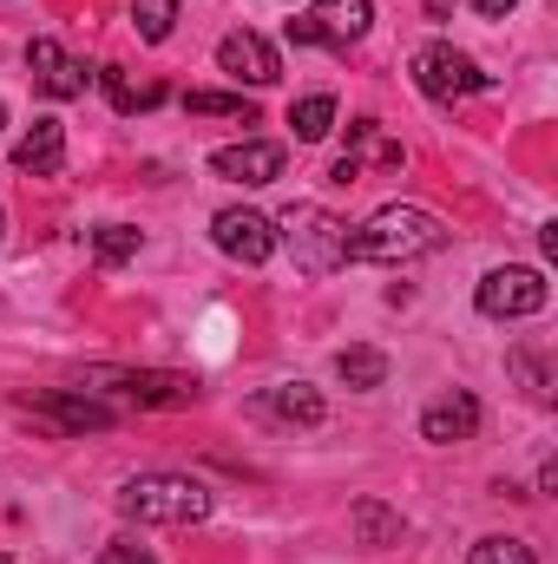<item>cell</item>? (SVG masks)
<instances>
[{
    "label": "cell",
    "mask_w": 558,
    "mask_h": 564,
    "mask_svg": "<svg viewBox=\"0 0 558 564\" xmlns=\"http://www.w3.org/2000/svg\"><path fill=\"white\" fill-rule=\"evenodd\" d=\"M335 375H342L348 388H382V381H388V355H382V348H342V355H335Z\"/></svg>",
    "instance_id": "20"
},
{
    "label": "cell",
    "mask_w": 558,
    "mask_h": 564,
    "mask_svg": "<svg viewBox=\"0 0 558 564\" xmlns=\"http://www.w3.org/2000/svg\"><path fill=\"white\" fill-rule=\"evenodd\" d=\"M473 564H539L526 539H480L473 545Z\"/></svg>",
    "instance_id": "23"
},
{
    "label": "cell",
    "mask_w": 558,
    "mask_h": 564,
    "mask_svg": "<svg viewBox=\"0 0 558 564\" xmlns=\"http://www.w3.org/2000/svg\"><path fill=\"white\" fill-rule=\"evenodd\" d=\"M0 126H7V106H0Z\"/></svg>",
    "instance_id": "27"
},
{
    "label": "cell",
    "mask_w": 558,
    "mask_h": 564,
    "mask_svg": "<svg viewBox=\"0 0 558 564\" xmlns=\"http://www.w3.org/2000/svg\"><path fill=\"white\" fill-rule=\"evenodd\" d=\"M86 388H112L139 408H191L204 394L197 375H171V368H86Z\"/></svg>",
    "instance_id": "4"
},
{
    "label": "cell",
    "mask_w": 558,
    "mask_h": 564,
    "mask_svg": "<svg viewBox=\"0 0 558 564\" xmlns=\"http://www.w3.org/2000/svg\"><path fill=\"white\" fill-rule=\"evenodd\" d=\"M375 26V0H315L309 13L289 20L296 46H355Z\"/></svg>",
    "instance_id": "5"
},
{
    "label": "cell",
    "mask_w": 558,
    "mask_h": 564,
    "mask_svg": "<svg viewBox=\"0 0 558 564\" xmlns=\"http://www.w3.org/2000/svg\"><path fill=\"white\" fill-rule=\"evenodd\" d=\"M184 112L191 119H237V126H257V106L244 93H184Z\"/></svg>",
    "instance_id": "18"
},
{
    "label": "cell",
    "mask_w": 558,
    "mask_h": 564,
    "mask_svg": "<svg viewBox=\"0 0 558 564\" xmlns=\"http://www.w3.org/2000/svg\"><path fill=\"white\" fill-rule=\"evenodd\" d=\"M289 126H296V139L302 144H322L329 139V126H335V99H329V93L296 99V106H289Z\"/></svg>",
    "instance_id": "19"
},
{
    "label": "cell",
    "mask_w": 558,
    "mask_h": 564,
    "mask_svg": "<svg viewBox=\"0 0 558 564\" xmlns=\"http://www.w3.org/2000/svg\"><path fill=\"white\" fill-rule=\"evenodd\" d=\"M33 421H46L53 433H106L112 426V408L93 401V388H53V394H26L20 401Z\"/></svg>",
    "instance_id": "8"
},
{
    "label": "cell",
    "mask_w": 558,
    "mask_h": 564,
    "mask_svg": "<svg viewBox=\"0 0 558 564\" xmlns=\"http://www.w3.org/2000/svg\"><path fill=\"white\" fill-rule=\"evenodd\" d=\"M119 512L139 525H197V519H211V486H197L184 473H139L119 486Z\"/></svg>",
    "instance_id": "2"
},
{
    "label": "cell",
    "mask_w": 558,
    "mask_h": 564,
    "mask_svg": "<svg viewBox=\"0 0 558 564\" xmlns=\"http://www.w3.org/2000/svg\"><path fill=\"white\" fill-rule=\"evenodd\" d=\"M348 525H355V539H362V545H401V512H388L382 499H355Z\"/></svg>",
    "instance_id": "16"
},
{
    "label": "cell",
    "mask_w": 558,
    "mask_h": 564,
    "mask_svg": "<svg viewBox=\"0 0 558 564\" xmlns=\"http://www.w3.org/2000/svg\"><path fill=\"white\" fill-rule=\"evenodd\" d=\"M473 7H480V13H486V20H506V13H513V7H519V0H473Z\"/></svg>",
    "instance_id": "26"
},
{
    "label": "cell",
    "mask_w": 558,
    "mask_h": 564,
    "mask_svg": "<svg viewBox=\"0 0 558 564\" xmlns=\"http://www.w3.org/2000/svg\"><path fill=\"white\" fill-rule=\"evenodd\" d=\"M132 26H139V40H171V26H178V0H132Z\"/></svg>",
    "instance_id": "22"
},
{
    "label": "cell",
    "mask_w": 558,
    "mask_h": 564,
    "mask_svg": "<svg viewBox=\"0 0 558 564\" xmlns=\"http://www.w3.org/2000/svg\"><path fill=\"white\" fill-rule=\"evenodd\" d=\"M415 86L427 99H440V106H453V99H473V93H486L493 79L460 53V46H420L415 53Z\"/></svg>",
    "instance_id": "7"
},
{
    "label": "cell",
    "mask_w": 558,
    "mask_h": 564,
    "mask_svg": "<svg viewBox=\"0 0 558 564\" xmlns=\"http://www.w3.org/2000/svg\"><path fill=\"white\" fill-rule=\"evenodd\" d=\"M473 433H480V401L473 394H447L420 414V440H433V446H460Z\"/></svg>",
    "instance_id": "14"
},
{
    "label": "cell",
    "mask_w": 558,
    "mask_h": 564,
    "mask_svg": "<svg viewBox=\"0 0 558 564\" xmlns=\"http://www.w3.org/2000/svg\"><path fill=\"white\" fill-rule=\"evenodd\" d=\"M211 243L230 257V263H270L277 257V224L270 217H257V210H217L211 217Z\"/></svg>",
    "instance_id": "9"
},
{
    "label": "cell",
    "mask_w": 558,
    "mask_h": 564,
    "mask_svg": "<svg viewBox=\"0 0 558 564\" xmlns=\"http://www.w3.org/2000/svg\"><path fill=\"white\" fill-rule=\"evenodd\" d=\"M355 177H362V164H355V158H335V164H329V184H355Z\"/></svg>",
    "instance_id": "25"
},
{
    "label": "cell",
    "mask_w": 558,
    "mask_h": 564,
    "mask_svg": "<svg viewBox=\"0 0 558 564\" xmlns=\"http://www.w3.org/2000/svg\"><path fill=\"white\" fill-rule=\"evenodd\" d=\"M13 164L33 171V177H53V171L66 164V126H60V119H33V132L13 144Z\"/></svg>",
    "instance_id": "15"
},
{
    "label": "cell",
    "mask_w": 558,
    "mask_h": 564,
    "mask_svg": "<svg viewBox=\"0 0 558 564\" xmlns=\"http://www.w3.org/2000/svg\"><path fill=\"white\" fill-rule=\"evenodd\" d=\"M282 237H289V257L302 276H335L348 263V224L322 204H296L282 217Z\"/></svg>",
    "instance_id": "3"
},
{
    "label": "cell",
    "mask_w": 558,
    "mask_h": 564,
    "mask_svg": "<svg viewBox=\"0 0 558 564\" xmlns=\"http://www.w3.org/2000/svg\"><path fill=\"white\" fill-rule=\"evenodd\" d=\"M480 315H493V322H519V315H539L546 302H552V282L546 270H526V263H506V270H493V276L480 282Z\"/></svg>",
    "instance_id": "6"
},
{
    "label": "cell",
    "mask_w": 558,
    "mask_h": 564,
    "mask_svg": "<svg viewBox=\"0 0 558 564\" xmlns=\"http://www.w3.org/2000/svg\"><path fill=\"white\" fill-rule=\"evenodd\" d=\"M447 250V230L433 210L420 204H382L355 237H348V257L355 263H415V257H433Z\"/></svg>",
    "instance_id": "1"
},
{
    "label": "cell",
    "mask_w": 558,
    "mask_h": 564,
    "mask_svg": "<svg viewBox=\"0 0 558 564\" xmlns=\"http://www.w3.org/2000/svg\"><path fill=\"white\" fill-rule=\"evenodd\" d=\"M217 66H224L230 79H244V86H270V79L282 73V66H277V46H270L264 33H224Z\"/></svg>",
    "instance_id": "12"
},
{
    "label": "cell",
    "mask_w": 558,
    "mask_h": 564,
    "mask_svg": "<svg viewBox=\"0 0 558 564\" xmlns=\"http://www.w3.org/2000/svg\"><path fill=\"white\" fill-rule=\"evenodd\" d=\"M0 564H7V552H0Z\"/></svg>",
    "instance_id": "29"
},
{
    "label": "cell",
    "mask_w": 558,
    "mask_h": 564,
    "mask_svg": "<svg viewBox=\"0 0 558 564\" xmlns=\"http://www.w3.org/2000/svg\"><path fill=\"white\" fill-rule=\"evenodd\" d=\"M0 230H7V217H0Z\"/></svg>",
    "instance_id": "28"
},
{
    "label": "cell",
    "mask_w": 558,
    "mask_h": 564,
    "mask_svg": "<svg viewBox=\"0 0 558 564\" xmlns=\"http://www.w3.org/2000/svg\"><path fill=\"white\" fill-rule=\"evenodd\" d=\"M26 66H33V86L46 93V99H86V66L60 46V40H33L26 46Z\"/></svg>",
    "instance_id": "11"
},
{
    "label": "cell",
    "mask_w": 558,
    "mask_h": 564,
    "mask_svg": "<svg viewBox=\"0 0 558 564\" xmlns=\"http://www.w3.org/2000/svg\"><path fill=\"white\" fill-rule=\"evenodd\" d=\"M99 564H151V552H144V545H132V539H112V545L99 552Z\"/></svg>",
    "instance_id": "24"
},
{
    "label": "cell",
    "mask_w": 558,
    "mask_h": 564,
    "mask_svg": "<svg viewBox=\"0 0 558 564\" xmlns=\"http://www.w3.org/2000/svg\"><path fill=\"white\" fill-rule=\"evenodd\" d=\"M93 257H99L106 270L132 263V257H139V230H132V224H99V230H93Z\"/></svg>",
    "instance_id": "21"
},
{
    "label": "cell",
    "mask_w": 558,
    "mask_h": 564,
    "mask_svg": "<svg viewBox=\"0 0 558 564\" xmlns=\"http://www.w3.org/2000/svg\"><path fill=\"white\" fill-rule=\"evenodd\" d=\"M348 144H355V151H342V158H355V164H362V151H368L382 171H401V144L382 139V119H355V126H348ZM362 171H368V164H362Z\"/></svg>",
    "instance_id": "17"
},
{
    "label": "cell",
    "mask_w": 558,
    "mask_h": 564,
    "mask_svg": "<svg viewBox=\"0 0 558 564\" xmlns=\"http://www.w3.org/2000/svg\"><path fill=\"white\" fill-rule=\"evenodd\" d=\"M282 164H289V151L270 139H244V144H224V151H211V171L224 177V184H250V191H264V184H277Z\"/></svg>",
    "instance_id": "10"
},
{
    "label": "cell",
    "mask_w": 558,
    "mask_h": 564,
    "mask_svg": "<svg viewBox=\"0 0 558 564\" xmlns=\"http://www.w3.org/2000/svg\"><path fill=\"white\" fill-rule=\"evenodd\" d=\"M250 414L257 421H282V426H322V394L309 388V381H289V388H264L257 401H250Z\"/></svg>",
    "instance_id": "13"
}]
</instances>
